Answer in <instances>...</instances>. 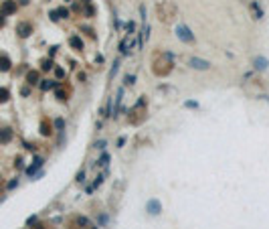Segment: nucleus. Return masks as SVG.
Returning <instances> with one entry per match:
<instances>
[{
  "label": "nucleus",
  "instance_id": "f257e3e1",
  "mask_svg": "<svg viewBox=\"0 0 269 229\" xmlns=\"http://www.w3.org/2000/svg\"><path fill=\"white\" fill-rule=\"evenodd\" d=\"M176 37H178L182 43H192V41H194V34L190 33V29H188L186 24H178V26H176Z\"/></svg>",
  "mask_w": 269,
  "mask_h": 229
},
{
  "label": "nucleus",
  "instance_id": "f03ea898",
  "mask_svg": "<svg viewBox=\"0 0 269 229\" xmlns=\"http://www.w3.org/2000/svg\"><path fill=\"white\" fill-rule=\"evenodd\" d=\"M188 67L196 69V71H206V69L211 67V63L204 61V59H198V57H190L188 59Z\"/></svg>",
  "mask_w": 269,
  "mask_h": 229
},
{
  "label": "nucleus",
  "instance_id": "7ed1b4c3",
  "mask_svg": "<svg viewBox=\"0 0 269 229\" xmlns=\"http://www.w3.org/2000/svg\"><path fill=\"white\" fill-rule=\"evenodd\" d=\"M146 209H148L150 215H160V213H162V205H160V201H156V199H150Z\"/></svg>",
  "mask_w": 269,
  "mask_h": 229
},
{
  "label": "nucleus",
  "instance_id": "20e7f679",
  "mask_svg": "<svg viewBox=\"0 0 269 229\" xmlns=\"http://www.w3.org/2000/svg\"><path fill=\"white\" fill-rule=\"evenodd\" d=\"M253 67L257 69V71H265L269 67V61L265 57H255L253 59Z\"/></svg>",
  "mask_w": 269,
  "mask_h": 229
},
{
  "label": "nucleus",
  "instance_id": "39448f33",
  "mask_svg": "<svg viewBox=\"0 0 269 229\" xmlns=\"http://www.w3.org/2000/svg\"><path fill=\"white\" fill-rule=\"evenodd\" d=\"M41 164H43V160H41V158H34V164H33V166H31V168H28L26 172H28V174H33V172L36 170L39 166H41Z\"/></svg>",
  "mask_w": 269,
  "mask_h": 229
},
{
  "label": "nucleus",
  "instance_id": "423d86ee",
  "mask_svg": "<svg viewBox=\"0 0 269 229\" xmlns=\"http://www.w3.org/2000/svg\"><path fill=\"white\" fill-rule=\"evenodd\" d=\"M18 31H20V34H23V37H26V34H31V33H28V31H31V26H28V24H20V26H18Z\"/></svg>",
  "mask_w": 269,
  "mask_h": 229
},
{
  "label": "nucleus",
  "instance_id": "0eeeda50",
  "mask_svg": "<svg viewBox=\"0 0 269 229\" xmlns=\"http://www.w3.org/2000/svg\"><path fill=\"white\" fill-rule=\"evenodd\" d=\"M117 67H120V61H115V63L112 65V73H109V79H112V77L115 75V73H117Z\"/></svg>",
  "mask_w": 269,
  "mask_h": 229
},
{
  "label": "nucleus",
  "instance_id": "6e6552de",
  "mask_svg": "<svg viewBox=\"0 0 269 229\" xmlns=\"http://www.w3.org/2000/svg\"><path fill=\"white\" fill-rule=\"evenodd\" d=\"M120 53L128 55V43H125V41H122V43H120Z\"/></svg>",
  "mask_w": 269,
  "mask_h": 229
},
{
  "label": "nucleus",
  "instance_id": "1a4fd4ad",
  "mask_svg": "<svg viewBox=\"0 0 269 229\" xmlns=\"http://www.w3.org/2000/svg\"><path fill=\"white\" fill-rule=\"evenodd\" d=\"M8 67H10V65H8V61H6V59H0V69H2V71H6Z\"/></svg>",
  "mask_w": 269,
  "mask_h": 229
},
{
  "label": "nucleus",
  "instance_id": "9d476101",
  "mask_svg": "<svg viewBox=\"0 0 269 229\" xmlns=\"http://www.w3.org/2000/svg\"><path fill=\"white\" fill-rule=\"evenodd\" d=\"M14 8H16V6H14L12 2H6V4H4V10H6V12H12Z\"/></svg>",
  "mask_w": 269,
  "mask_h": 229
},
{
  "label": "nucleus",
  "instance_id": "9b49d317",
  "mask_svg": "<svg viewBox=\"0 0 269 229\" xmlns=\"http://www.w3.org/2000/svg\"><path fill=\"white\" fill-rule=\"evenodd\" d=\"M107 162H109V154H103V156H101V160H99V164L103 166V164H107Z\"/></svg>",
  "mask_w": 269,
  "mask_h": 229
},
{
  "label": "nucleus",
  "instance_id": "f8f14e48",
  "mask_svg": "<svg viewBox=\"0 0 269 229\" xmlns=\"http://www.w3.org/2000/svg\"><path fill=\"white\" fill-rule=\"evenodd\" d=\"M6 95H8V93H6V89H0V102H4V100H6Z\"/></svg>",
  "mask_w": 269,
  "mask_h": 229
},
{
  "label": "nucleus",
  "instance_id": "ddd939ff",
  "mask_svg": "<svg viewBox=\"0 0 269 229\" xmlns=\"http://www.w3.org/2000/svg\"><path fill=\"white\" fill-rule=\"evenodd\" d=\"M77 181H79V183H83V181H85V172H83V170L77 174Z\"/></svg>",
  "mask_w": 269,
  "mask_h": 229
},
{
  "label": "nucleus",
  "instance_id": "4468645a",
  "mask_svg": "<svg viewBox=\"0 0 269 229\" xmlns=\"http://www.w3.org/2000/svg\"><path fill=\"white\" fill-rule=\"evenodd\" d=\"M103 146H105V142H103V140H99V142L95 144V148H103Z\"/></svg>",
  "mask_w": 269,
  "mask_h": 229
}]
</instances>
